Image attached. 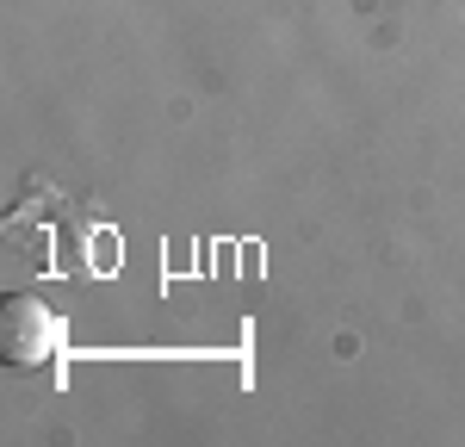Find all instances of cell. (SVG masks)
I'll list each match as a JSON object with an SVG mask.
<instances>
[{"label": "cell", "mask_w": 465, "mask_h": 447, "mask_svg": "<svg viewBox=\"0 0 465 447\" xmlns=\"http://www.w3.org/2000/svg\"><path fill=\"white\" fill-rule=\"evenodd\" d=\"M63 348V317L37 293H6L0 298V354L6 367H50Z\"/></svg>", "instance_id": "cell-1"}]
</instances>
